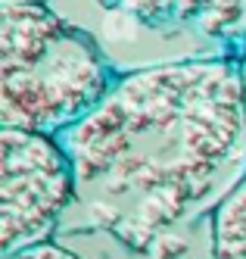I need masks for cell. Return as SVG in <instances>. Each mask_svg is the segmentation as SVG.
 Instances as JSON below:
<instances>
[{
    "instance_id": "obj_6",
    "label": "cell",
    "mask_w": 246,
    "mask_h": 259,
    "mask_svg": "<svg viewBox=\"0 0 246 259\" xmlns=\"http://www.w3.org/2000/svg\"><path fill=\"white\" fill-rule=\"evenodd\" d=\"M0 259H78L72 250L53 244V240H47V244H37V247H28V250H19L13 256H0Z\"/></svg>"
},
{
    "instance_id": "obj_3",
    "label": "cell",
    "mask_w": 246,
    "mask_h": 259,
    "mask_svg": "<svg viewBox=\"0 0 246 259\" xmlns=\"http://www.w3.org/2000/svg\"><path fill=\"white\" fill-rule=\"evenodd\" d=\"M75 197V172L60 138L0 132V256L47 244Z\"/></svg>"
},
{
    "instance_id": "obj_4",
    "label": "cell",
    "mask_w": 246,
    "mask_h": 259,
    "mask_svg": "<svg viewBox=\"0 0 246 259\" xmlns=\"http://www.w3.org/2000/svg\"><path fill=\"white\" fill-rule=\"evenodd\" d=\"M128 19L153 28L193 31L200 38H246V0H103Z\"/></svg>"
},
{
    "instance_id": "obj_5",
    "label": "cell",
    "mask_w": 246,
    "mask_h": 259,
    "mask_svg": "<svg viewBox=\"0 0 246 259\" xmlns=\"http://www.w3.org/2000/svg\"><path fill=\"white\" fill-rule=\"evenodd\" d=\"M212 259H246V178L212 215Z\"/></svg>"
},
{
    "instance_id": "obj_2",
    "label": "cell",
    "mask_w": 246,
    "mask_h": 259,
    "mask_svg": "<svg viewBox=\"0 0 246 259\" xmlns=\"http://www.w3.org/2000/svg\"><path fill=\"white\" fill-rule=\"evenodd\" d=\"M112 84L100 47L41 0L0 7V128L56 138Z\"/></svg>"
},
{
    "instance_id": "obj_1",
    "label": "cell",
    "mask_w": 246,
    "mask_h": 259,
    "mask_svg": "<svg viewBox=\"0 0 246 259\" xmlns=\"http://www.w3.org/2000/svg\"><path fill=\"white\" fill-rule=\"evenodd\" d=\"M56 138L90 222L150 253L162 234L215 215L246 178L240 66L175 60L128 72Z\"/></svg>"
},
{
    "instance_id": "obj_7",
    "label": "cell",
    "mask_w": 246,
    "mask_h": 259,
    "mask_svg": "<svg viewBox=\"0 0 246 259\" xmlns=\"http://www.w3.org/2000/svg\"><path fill=\"white\" fill-rule=\"evenodd\" d=\"M237 66H240V88H243V113H246V53H243V60H240Z\"/></svg>"
},
{
    "instance_id": "obj_8",
    "label": "cell",
    "mask_w": 246,
    "mask_h": 259,
    "mask_svg": "<svg viewBox=\"0 0 246 259\" xmlns=\"http://www.w3.org/2000/svg\"><path fill=\"white\" fill-rule=\"evenodd\" d=\"M0 4H22V0H0Z\"/></svg>"
}]
</instances>
